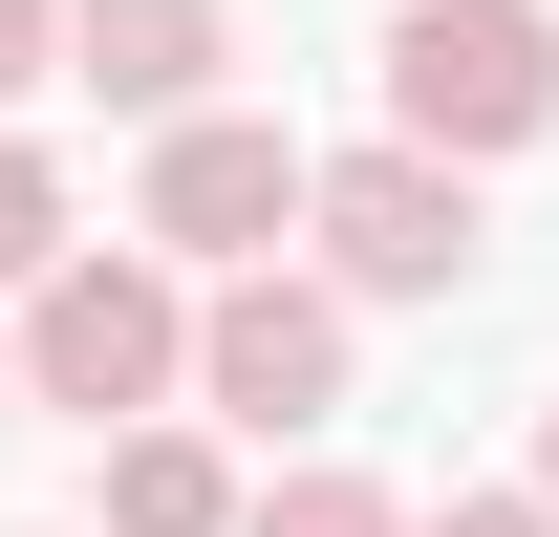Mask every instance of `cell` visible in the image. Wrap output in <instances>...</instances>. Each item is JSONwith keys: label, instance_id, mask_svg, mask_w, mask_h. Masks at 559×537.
I'll return each instance as SVG.
<instances>
[{"label": "cell", "instance_id": "8fae6325", "mask_svg": "<svg viewBox=\"0 0 559 537\" xmlns=\"http://www.w3.org/2000/svg\"><path fill=\"white\" fill-rule=\"evenodd\" d=\"M430 537H559V516H538V494H452Z\"/></svg>", "mask_w": 559, "mask_h": 537}, {"label": "cell", "instance_id": "8992f818", "mask_svg": "<svg viewBox=\"0 0 559 537\" xmlns=\"http://www.w3.org/2000/svg\"><path fill=\"white\" fill-rule=\"evenodd\" d=\"M215 44H237L215 0H66V65L108 86V108H173V130H194V86H215Z\"/></svg>", "mask_w": 559, "mask_h": 537}, {"label": "cell", "instance_id": "ba28073f", "mask_svg": "<svg viewBox=\"0 0 559 537\" xmlns=\"http://www.w3.org/2000/svg\"><path fill=\"white\" fill-rule=\"evenodd\" d=\"M237 537H409V516H388L366 473H280V494H259V516H237Z\"/></svg>", "mask_w": 559, "mask_h": 537}, {"label": "cell", "instance_id": "52a82bcc", "mask_svg": "<svg viewBox=\"0 0 559 537\" xmlns=\"http://www.w3.org/2000/svg\"><path fill=\"white\" fill-rule=\"evenodd\" d=\"M108 537H237V473H215L194 430H130V452H108Z\"/></svg>", "mask_w": 559, "mask_h": 537}, {"label": "cell", "instance_id": "277c9868", "mask_svg": "<svg viewBox=\"0 0 559 537\" xmlns=\"http://www.w3.org/2000/svg\"><path fill=\"white\" fill-rule=\"evenodd\" d=\"M194 387L237 408V430H323V408H345V301L280 279V259H237V279L194 301Z\"/></svg>", "mask_w": 559, "mask_h": 537}, {"label": "cell", "instance_id": "30bf717a", "mask_svg": "<svg viewBox=\"0 0 559 537\" xmlns=\"http://www.w3.org/2000/svg\"><path fill=\"white\" fill-rule=\"evenodd\" d=\"M44 65H66V0H0V108H22Z\"/></svg>", "mask_w": 559, "mask_h": 537}, {"label": "cell", "instance_id": "7c38bea8", "mask_svg": "<svg viewBox=\"0 0 559 537\" xmlns=\"http://www.w3.org/2000/svg\"><path fill=\"white\" fill-rule=\"evenodd\" d=\"M538 516H559V430H538Z\"/></svg>", "mask_w": 559, "mask_h": 537}, {"label": "cell", "instance_id": "5b68a950", "mask_svg": "<svg viewBox=\"0 0 559 537\" xmlns=\"http://www.w3.org/2000/svg\"><path fill=\"white\" fill-rule=\"evenodd\" d=\"M280 215H301V151L237 130V108H194V130L151 151V237H173V259H259Z\"/></svg>", "mask_w": 559, "mask_h": 537}, {"label": "cell", "instance_id": "7a4b0ae2", "mask_svg": "<svg viewBox=\"0 0 559 537\" xmlns=\"http://www.w3.org/2000/svg\"><path fill=\"white\" fill-rule=\"evenodd\" d=\"M173 366H194V301H173L151 259H44V301H22V366H0V387L66 408V430H130Z\"/></svg>", "mask_w": 559, "mask_h": 537}, {"label": "cell", "instance_id": "9c48e42d", "mask_svg": "<svg viewBox=\"0 0 559 537\" xmlns=\"http://www.w3.org/2000/svg\"><path fill=\"white\" fill-rule=\"evenodd\" d=\"M44 259H66V172L0 130V279H44Z\"/></svg>", "mask_w": 559, "mask_h": 537}, {"label": "cell", "instance_id": "6da1fadb", "mask_svg": "<svg viewBox=\"0 0 559 537\" xmlns=\"http://www.w3.org/2000/svg\"><path fill=\"white\" fill-rule=\"evenodd\" d=\"M388 108H409L430 172L538 151L559 130V22H538V0H409V22H388Z\"/></svg>", "mask_w": 559, "mask_h": 537}, {"label": "cell", "instance_id": "3957f363", "mask_svg": "<svg viewBox=\"0 0 559 537\" xmlns=\"http://www.w3.org/2000/svg\"><path fill=\"white\" fill-rule=\"evenodd\" d=\"M301 215H323V259H345L366 301H452V279H474V172H430V151H323Z\"/></svg>", "mask_w": 559, "mask_h": 537}]
</instances>
